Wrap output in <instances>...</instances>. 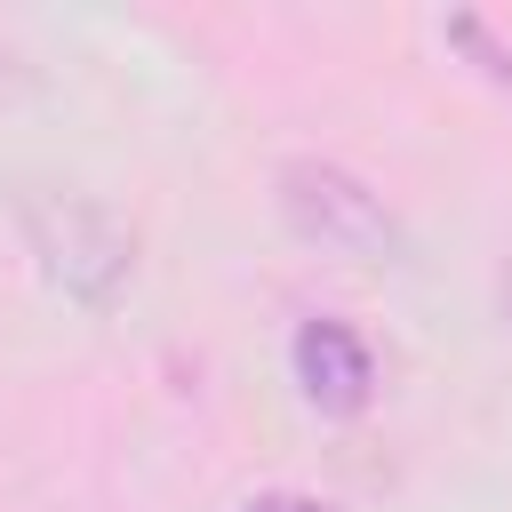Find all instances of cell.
Instances as JSON below:
<instances>
[{"label":"cell","mask_w":512,"mask_h":512,"mask_svg":"<svg viewBox=\"0 0 512 512\" xmlns=\"http://www.w3.org/2000/svg\"><path fill=\"white\" fill-rule=\"evenodd\" d=\"M16 224H24V248L40 264V280L80 304V312H112L120 288L136 280V240L128 224L88 200V192H24L16 200Z\"/></svg>","instance_id":"6da1fadb"},{"label":"cell","mask_w":512,"mask_h":512,"mask_svg":"<svg viewBox=\"0 0 512 512\" xmlns=\"http://www.w3.org/2000/svg\"><path fill=\"white\" fill-rule=\"evenodd\" d=\"M272 192H280V216H288L296 240H312V248H328V256H360V264L400 256V224H392V208H384L352 168L296 152V160H280Z\"/></svg>","instance_id":"7a4b0ae2"},{"label":"cell","mask_w":512,"mask_h":512,"mask_svg":"<svg viewBox=\"0 0 512 512\" xmlns=\"http://www.w3.org/2000/svg\"><path fill=\"white\" fill-rule=\"evenodd\" d=\"M288 368H296V392H304L320 416H360V408L376 400V352H368V336H360L352 320H336V312L296 320Z\"/></svg>","instance_id":"3957f363"},{"label":"cell","mask_w":512,"mask_h":512,"mask_svg":"<svg viewBox=\"0 0 512 512\" xmlns=\"http://www.w3.org/2000/svg\"><path fill=\"white\" fill-rule=\"evenodd\" d=\"M440 40H456V48L472 56V72H480V80H496V88L512 96V40H496V32H488L480 16H464V8L440 24Z\"/></svg>","instance_id":"277c9868"},{"label":"cell","mask_w":512,"mask_h":512,"mask_svg":"<svg viewBox=\"0 0 512 512\" xmlns=\"http://www.w3.org/2000/svg\"><path fill=\"white\" fill-rule=\"evenodd\" d=\"M240 512H336L328 496H304V488H264V496H248Z\"/></svg>","instance_id":"5b68a950"},{"label":"cell","mask_w":512,"mask_h":512,"mask_svg":"<svg viewBox=\"0 0 512 512\" xmlns=\"http://www.w3.org/2000/svg\"><path fill=\"white\" fill-rule=\"evenodd\" d=\"M496 304H504V320H512V264H504V280H496Z\"/></svg>","instance_id":"8992f818"}]
</instances>
